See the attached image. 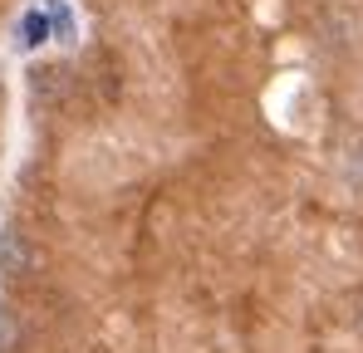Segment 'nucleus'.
I'll use <instances>...</instances> for the list:
<instances>
[{
  "label": "nucleus",
  "mask_w": 363,
  "mask_h": 353,
  "mask_svg": "<svg viewBox=\"0 0 363 353\" xmlns=\"http://www.w3.org/2000/svg\"><path fill=\"white\" fill-rule=\"evenodd\" d=\"M35 270H40V255H35L30 235L5 226V231H0V275H5V280H30Z\"/></svg>",
  "instance_id": "f257e3e1"
},
{
  "label": "nucleus",
  "mask_w": 363,
  "mask_h": 353,
  "mask_svg": "<svg viewBox=\"0 0 363 353\" xmlns=\"http://www.w3.org/2000/svg\"><path fill=\"white\" fill-rule=\"evenodd\" d=\"M20 30H25V45H30V50H35V45H45V40H50V20H45V15H40V10H30V15H25V25H20Z\"/></svg>",
  "instance_id": "f03ea898"
}]
</instances>
